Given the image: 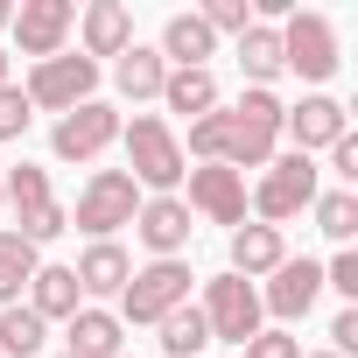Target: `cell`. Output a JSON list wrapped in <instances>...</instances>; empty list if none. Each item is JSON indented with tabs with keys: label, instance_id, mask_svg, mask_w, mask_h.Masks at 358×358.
<instances>
[{
	"label": "cell",
	"instance_id": "obj_19",
	"mask_svg": "<svg viewBox=\"0 0 358 358\" xmlns=\"http://www.w3.org/2000/svg\"><path fill=\"white\" fill-rule=\"evenodd\" d=\"M211 50H218V36H211L197 15H169V22H162V64H176V71H211Z\"/></svg>",
	"mask_w": 358,
	"mask_h": 358
},
{
	"label": "cell",
	"instance_id": "obj_27",
	"mask_svg": "<svg viewBox=\"0 0 358 358\" xmlns=\"http://www.w3.org/2000/svg\"><path fill=\"white\" fill-rule=\"evenodd\" d=\"M0 197L15 204V218L43 211V204H50V169H36V162H15L8 176H0Z\"/></svg>",
	"mask_w": 358,
	"mask_h": 358
},
{
	"label": "cell",
	"instance_id": "obj_2",
	"mask_svg": "<svg viewBox=\"0 0 358 358\" xmlns=\"http://www.w3.org/2000/svg\"><path fill=\"white\" fill-rule=\"evenodd\" d=\"M120 141H127V176L134 183L155 190V197H176V183H183V141H176V127L141 113L134 127H120Z\"/></svg>",
	"mask_w": 358,
	"mask_h": 358
},
{
	"label": "cell",
	"instance_id": "obj_17",
	"mask_svg": "<svg viewBox=\"0 0 358 358\" xmlns=\"http://www.w3.org/2000/svg\"><path fill=\"white\" fill-rule=\"evenodd\" d=\"M281 260H288L281 232H274V225H253V218H246V225L232 232V267H225V274H239V281H260V274H274Z\"/></svg>",
	"mask_w": 358,
	"mask_h": 358
},
{
	"label": "cell",
	"instance_id": "obj_36",
	"mask_svg": "<svg viewBox=\"0 0 358 358\" xmlns=\"http://www.w3.org/2000/svg\"><path fill=\"white\" fill-rule=\"evenodd\" d=\"M330 169L344 176V183H358V141L344 134V141H330Z\"/></svg>",
	"mask_w": 358,
	"mask_h": 358
},
{
	"label": "cell",
	"instance_id": "obj_8",
	"mask_svg": "<svg viewBox=\"0 0 358 358\" xmlns=\"http://www.w3.org/2000/svg\"><path fill=\"white\" fill-rule=\"evenodd\" d=\"M204 323H211V344H246V337H260V288L253 281H239V274H218V281H204Z\"/></svg>",
	"mask_w": 358,
	"mask_h": 358
},
{
	"label": "cell",
	"instance_id": "obj_9",
	"mask_svg": "<svg viewBox=\"0 0 358 358\" xmlns=\"http://www.w3.org/2000/svg\"><path fill=\"white\" fill-rule=\"evenodd\" d=\"M113 141H120V113H113L106 99H85V106H71V113L50 127L57 162H99Z\"/></svg>",
	"mask_w": 358,
	"mask_h": 358
},
{
	"label": "cell",
	"instance_id": "obj_10",
	"mask_svg": "<svg viewBox=\"0 0 358 358\" xmlns=\"http://www.w3.org/2000/svg\"><path fill=\"white\" fill-rule=\"evenodd\" d=\"M8 29H15V50L29 64H50V57H64V43L78 29V8H71V0H22Z\"/></svg>",
	"mask_w": 358,
	"mask_h": 358
},
{
	"label": "cell",
	"instance_id": "obj_21",
	"mask_svg": "<svg viewBox=\"0 0 358 358\" xmlns=\"http://www.w3.org/2000/svg\"><path fill=\"white\" fill-rule=\"evenodd\" d=\"M162 106L183 113V120H204V113H218V78L211 71H169L162 78Z\"/></svg>",
	"mask_w": 358,
	"mask_h": 358
},
{
	"label": "cell",
	"instance_id": "obj_40",
	"mask_svg": "<svg viewBox=\"0 0 358 358\" xmlns=\"http://www.w3.org/2000/svg\"><path fill=\"white\" fill-rule=\"evenodd\" d=\"M0 211H8V197H0Z\"/></svg>",
	"mask_w": 358,
	"mask_h": 358
},
{
	"label": "cell",
	"instance_id": "obj_1",
	"mask_svg": "<svg viewBox=\"0 0 358 358\" xmlns=\"http://www.w3.org/2000/svg\"><path fill=\"white\" fill-rule=\"evenodd\" d=\"M316 190H323V169L309 162V155H274L267 169H260V183H253V225H288V218H302L309 204H316Z\"/></svg>",
	"mask_w": 358,
	"mask_h": 358
},
{
	"label": "cell",
	"instance_id": "obj_28",
	"mask_svg": "<svg viewBox=\"0 0 358 358\" xmlns=\"http://www.w3.org/2000/svg\"><path fill=\"white\" fill-rule=\"evenodd\" d=\"M316 232L323 239H337V246H351V232H358V197L351 190H316Z\"/></svg>",
	"mask_w": 358,
	"mask_h": 358
},
{
	"label": "cell",
	"instance_id": "obj_22",
	"mask_svg": "<svg viewBox=\"0 0 358 358\" xmlns=\"http://www.w3.org/2000/svg\"><path fill=\"white\" fill-rule=\"evenodd\" d=\"M36 267H43V253L8 225V232H0V309H15V302H22V288L36 281Z\"/></svg>",
	"mask_w": 358,
	"mask_h": 358
},
{
	"label": "cell",
	"instance_id": "obj_39",
	"mask_svg": "<svg viewBox=\"0 0 358 358\" xmlns=\"http://www.w3.org/2000/svg\"><path fill=\"white\" fill-rule=\"evenodd\" d=\"M309 358H337V351H309Z\"/></svg>",
	"mask_w": 358,
	"mask_h": 358
},
{
	"label": "cell",
	"instance_id": "obj_25",
	"mask_svg": "<svg viewBox=\"0 0 358 358\" xmlns=\"http://www.w3.org/2000/svg\"><path fill=\"white\" fill-rule=\"evenodd\" d=\"M43 344H50V323L29 302L0 309V358H43Z\"/></svg>",
	"mask_w": 358,
	"mask_h": 358
},
{
	"label": "cell",
	"instance_id": "obj_12",
	"mask_svg": "<svg viewBox=\"0 0 358 358\" xmlns=\"http://www.w3.org/2000/svg\"><path fill=\"white\" fill-rule=\"evenodd\" d=\"M183 176H190V197H183L190 211H204L211 225H232V232L246 225V176L239 169L204 162V169H183Z\"/></svg>",
	"mask_w": 358,
	"mask_h": 358
},
{
	"label": "cell",
	"instance_id": "obj_11",
	"mask_svg": "<svg viewBox=\"0 0 358 358\" xmlns=\"http://www.w3.org/2000/svg\"><path fill=\"white\" fill-rule=\"evenodd\" d=\"M316 295H323V260H281L274 274H267V288H260V316H281V330L295 323V316H309L316 309Z\"/></svg>",
	"mask_w": 358,
	"mask_h": 358
},
{
	"label": "cell",
	"instance_id": "obj_26",
	"mask_svg": "<svg viewBox=\"0 0 358 358\" xmlns=\"http://www.w3.org/2000/svg\"><path fill=\"white\" fill-rule=\"evenodd\" d=\"M155 330H162V351H169V358H197V351L211 344V323H204V309H197V302L169 309V316H162Z\"/></svg>",
	"mask_w": 358,
	"mask_h": 358
},
{
	"label": "cell",
	"instance_id": "obj_6",
	"mask_svg": "<svg viewBox=\"0 0 358 358\" xmlns=\"http://www.w3.org/2000/svg\"><path fill=\"white\" fill-rule=\"evenodd\" d=\"M281 71H295L309 85H323L337 71V29H330V15L288 8V22H281Z\"/></svg>",
	"mask_w": 358,
	"mask_h": 358
},
{
	"label": "cell",
	"instance_id": "obj_31",
	"mask_svg": "<svg viewBox=\"0 0 358 358\" xmlns=\"http://www.w3.org/2000/svg\"><path fill=\"white\" fill-rule=\"evenodd\" d=\"M29 120H36L29 92H22V85H0V141H22V134H29Z\"/></svg>",
	"mask_w": 358,
	"mask_h": 358
},
{
	"label": "cell",
	"instance_id": "obj_32",
	"mask_svg": "<svg viewBox=\"0 0 358 358\" xmlns=\"http://www.w3.org/2000/svg\"><path fill=\"white\" fill-rule=\"evenodd\" d=\"M190 155H197V162H225V113L190 120Z\"/></svg>",
	"mask_w": 358,
	"mask_h": 358
},
{
	"label": "cell",
	"instance_id": "obj_29",
	"mask_svg": "<svg viewBox=\"0 0 358 358\" xmlns=\"http://www.w3.org/2000/svg\"><path fill=\"white\" fill-rule=\"evenodd\" d=\"M197 22H204L211 36H246V29H253V0H204Z\"/></svg>",
	"mask_w": 358,
	"mask_h": 358
},
{
	"label": "cell",
	"instance_id": "obj_14",
	"mask_svg": "<svg viewBox=\"0 0 358 358\" xmlns=\"http://www.w3.org/2000/svg\"><path fill=\"white\" fill-rule=\"evenodd\" d=\"M134 232H141V246L155 253V260H183V246H190V204L183 197H141V211H134Z\"/></svg>",
	"mask_w": 358,
	"mask_h": 358
},
{
	"label": "cell",
	"instance_id": "obj_30",
	"mask_svg": "<svg viewBox=\"0 0 358 358\" xmlns=\"http://www.w3.org/2000/svg\"><path fill=\"white\" fill-rule=\"evenodd\" d=\"M15 232H22V239H29V246H36V253H43V246H50V239H64V232H71V211H64V204H57V197H50V204H43V211H29V218H22V225H15Z\"/></svg>",
	"mask_w": 358,
	"mask_h": 358
},
{
	"label": "cell",
	"instance_id": "obj_34",
	"mask_svg": "<svg viewBox=\"0 0 358 358\" xmlns=\"http://www.w3.org/2000/svg\"><path fill=\"white\" fill-rule=\"evenodd\" d=\"M246 358H302V337L295 330H260V337H246Z\"/></svg>",
	"mask_w": 358,
	"mask_h": 358
},
{
	"label": "cell",
	"instance_id": "obj_35",
	"mask_svg": "<svg viewBox=\"0 0 358 358\" xmlns=\"http://www.w3.org/2000/svg\"><path fill=\"white\" fill-rule=\"evenodd\" d=\"M330 351H337V358L358 351V309H337V316H330Z\"/></svg>",
	"mask_w": 358,
	"mask_h": 358
},
{
	"label": "cell",
	"instance_id": "obj_23",
	"mask_svg": "<svg viewBox=\"0 0 358 358\" xmlns=\"http://www.w3.org/2000/svg\"><path fill=\"white\" fill-rule=\"evenodd\" d=\"M162 78H169V64H162V50H148V43H134L127 57H113V85H120L127 99H162Z\"/></svg>",
	"mask_w": 358,
	"mask_h": 358
},
{
	"label": "cell",
	"instance_id": "obj_5",
	"mask_svg": "<svg viewBox=\"0 0 358 358\" xmlns=\"http://www.w3.org/2000/svg\"><path fill=\"white\" fill-rule=\"evenodd\" d=\"M134 211H141V183L127 169H92V183L71 204V225L92 232V239H113L120 225H134Z\"/></svg>",
	"mask_w": 358,
	"mask_h": 358
},
{
	"label": "cell",
	"instance_id": "obj_7",
	"mask_svg": "<svg viewBox=\"0 0 358 358\" xmlns=\"http://www.w3.org/2000/svg\"><path fill=\"white\" fill-rule=\"evenodd\" d=\"M22 92H29L36 113H57V120H64L71 106H85V99L99 92V64L64 50V57H50V64H29V85H22Z\"/></svg>",
	"mask_w": 358,
	"mask_h": 358
},
{
	"label": "cell",
	"instance_id": "obj_24",
	"mask_svg": "<svg viewBox=\"0 0 358 358\" xmlns=\"http://www.w3.org/2000/svg\"><path fill=\"white\" fill-rule=\"evenodd\" d=\"M239 71H246L260 92L281 78V29H274V22H253V29L239 36Z\"/></svg>",
	"mask_w": 358,
	"mask_h": 358
},
{
	"label": "cell",
	"instance_id": "obj_4",
	"mask_svg": "<svg viewBox=\"0 0 358 358\" xmlns=\"http://www.w3.org/2000/svg\"><path fill=\"white\" fill-rule=\"evenodd\" d=\"M190 260H148V267H134V281L120 288V323H162L169 309H183L190 302Z\"/></svg>",
	"mask_w": 358,
	"mask_h": 358
},
{
	"label": "cell",
	"instance_id": "obj_33",
	"mask_svg": "<svg viewBox=\"0 0 358 358\" xmlns=\"http://www.w3.org/2000/svg\"><path fill=\"white\" fill-rule=\"evenodd\" d=\"M323 288H337L344 309H358V253H351V246H337V260L323 267Z\"/></svg>",
	"mask_w": 358,
	"mask_h": 358
},
{
	"label": "cell",
	"instance_id": "obj_38",
	"mask_svg": "<svg viewBox=\"0 0 358 358\" xmlns=\"http://www.w3.org/2000/svg\"><path fill=\"white\" fill-rule=\"evenodd\" d=\"M0 85H8V50H0Z\"/></svg>",
	"mask_w": 358,
	"mask_h": 358
},
{
	"label": "cell",
	"instance_id": "obj_18",
	"mask_svg": "<svg viewBox=\"0 0 358 358\" xmlns=\"http://www.w3.org/2000/svg\"><path fill=\"white\" fill-rule=\"evenodd\" d=\"M71 274H78V288H85V295H113V302H120V288L134 281V260H127V246L92 239V246H85V260H78Z\"/></svg>",
	"mask_w": 358,
	"mask_h": 358
},
{
	"label": "cell",
	"instance_id": "obj_37",
	"mask_svg": "<svg viewBox=\"0 0 358 358\" xmlns=\"http://www.w3.org/2000/svg\"><path fill=\"white\" fill-rule=\"evenodd\" d=\"M8 22H15V0H0V29H8Z\"/></svg>",
	"mask_w": 358,
	"mask_h": 358
},
{
	"label": "cell",
	"instance_id": "obj_41",
	"mask_svg": "<svg viewBox=\"0 0 358 358\" xmlns=\"http://www.w3.org/2000/svg\"><path fill=\"white\" fill-rule=\"evenodd\" d=\"M120 358H127V351H120Z\"/></svg>",
	"mask_w": 358,
	"mask_h": 358
},
{
	"label": "cell",
	"instance_id": "obj_13",
	"mask_svg": "<svg viewBox=\"0 0 358 358\" xmlns=\"http://www.w3.org/2000/svg\"><path fill=\"white\" fill-rule=\"evenodd\" d=\"M281 134H295V155H316V148H330V141L351 134V113L330 92H309L302 106H281Z\"/></svg>",
	"mask_w": 358,
	"mask_h": 358
},
{
	"label": "cell",
	"instance_id": "obj_3",
	"mask_svg": "<svg viewBox=\"0 0 358 358\" xmlns=\"http://www.w3.org/2000/svg\"><path fill=\"white\" fill-rule=\"evenodd\" d=\"M274 141H281V99L246 85V99L225 113V169H267L274 162Z\"/></svg>",
	"mask_w": 358,
	"mask_h": 358
},
{
	"label": "cell",
	"instance_id": "obj_15",
	"mask_svg": "<svg viewBox=\"0 0 358 358\" xmlns=\"http://www.w3.org/2000/svg\"><path fill=\"white\" fill-rule=\"evenodd\" d=\"M78 36H85L78 57H92V64L99 57H127L134 50V15L120 8V0H92V8L78 15Z\"/></svg>",
	"mask_w": 358,
	"mask_h": 358
},
{
	"label": "cell",
	"instance_id": "obj_20",
	"mask_svg": "<svg viewBox=\"0 0 358 358\" xmlns=\"http://www.w3.org/2000/svg\"><path fill=\"white\" fill-rule=\"evenodd\" d=\"M29 309H36L43 323H71V316L85 309L78 274H71V267H36V281H29Z\"/></svg>",
	"mask_w": 358,
	"mask_h": 358
},
{
	"label": "cell",
	"instance_id": "obj_16",
	"mask_svg": "<svg viewBox=\"0 0 358 358\" xmlns=\"http://www.w3.org/2000/svg\"><path fill=\"white\" fill-rule=\"evenodd\" d=\"M120 337H127V323L113 316V309H78L71 323H64V358H120Z\"/></svg>",
	"mask_w": 358,
	"mask_h": 358
}]
</instances>
